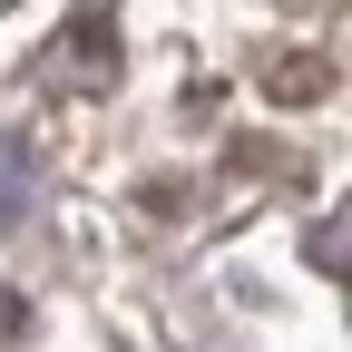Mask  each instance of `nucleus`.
Returning <instances> with one entry per match:
<instances>
[{
  "mask_svg": "<svg viewBox=\"0 0 352 352\" xmlns=\"http://www.w3.org/2000/svg\"><path fill=\"white\" fill-rule=\"evenodd\" d=\"M264 98H274V108L333 98V50H274V59H264Z\"/></svg>",
  "mask_w": 352,
  "mask_h": 352,
  "instance_id": "obj_1",
  "label": "nucleus"
},
{
  "mask_svg": "<svg viewBox=\"0 0 352 352\" xmlns=\"http://www.w3.org/2000/svg\"><path fill=\"white\" fill-rule=\"evenodd\" d=\"M226 157H235V166H264V176H303V166H294V157H284V147H264V138H235V147H226Z\"/></svg>",
  "mask_w": 352,
  "mask_h": 352,
  "instance_id": "obj_2",
  "label": "nucleus"
},
{
  "mask_svg": "<svg viewBox=\"0 0 352 352\" xmlns=\"http://www.w3.org/2000/svg\"><path fill=\"white\" fill-rule=\"evenodd\" d=\"M20 323H30V303H20V294H0V342H10Z\"/></svg>",
  "mask_w": 352,
  "mask_h": 352,
  "instance_id": "obj_3",
  "label": "nucleus"
}]
</instances>
